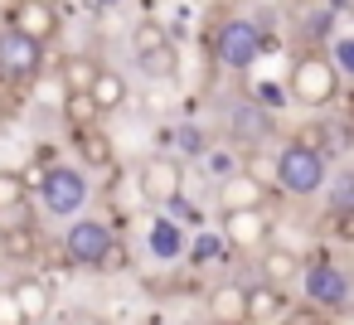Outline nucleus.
<instances>
[{"label": "nucleus", "instance_id": "obj_1", "mask_svg": "<svg viewBox=\"0 0 354 325\" xmlns=\"http://www.w3.org/2000/svg\"><path fill=\"white\" fill-rule=\"evenodd\" d=\"M277 185L286 194H296V199L320 194V185H325V151H315V146H306V141L291 136L277 151Z\"/></svg>", "mask_w": 354, "mask_h": 325}, {"label": "nucleus", "instance_id": "obj_2", "mask_svg": "<svg viewBox=\"0 0 354 325\" xmlns=\"http://www.w3.org/2000/svg\"><path fill=\"white\" fill-rule=\"evenodd\" d=\"M286 93L301 102V107H330L339 98V68L325 59V54H301L291 64V83Z\"/></svg>", "mask_w": 354, "mask_h": 325}, {"label": "nucleus", "instance_id": "obj_3", "mask_svg": "<svg viewBox=\"0 0 354 325\" xmlns=\"http://www.w3.org/2000/svg\"><path fill=\"white\" fill-rule=\"evenodd\" d=\"M262 49H272V44L262 39V30L252 20H223L218 35H214V59L223 68H233V73H248Z\"/></svg>", "mask_w": 354, "mask_h": 325}, {"label": "nucleus", "instance_id": "obj_4", "mask_svg": "<svg viewBox=\"0 0 354 325\" xmlns=\"http://www.w3.org/2000/svg\"><path fill=\"white\" fill-rule=\"evenodd\" d=\"M44 68V44L20 35V30H0V83H10V88H25L35 83Z\"/></svg>", "mask_w": 354, "mask_h": 325}, {"label": "nucleus", "instance_id": "obj_5", "mask_svg": "<svg viewBox=\"0 0 354 325\" xmlns=\"http://www.w3.org/2000/svg\"><path fill=\"white\" fill-rule=\"evenodd\" d=\"M39 204H44V214H54V219H73V214L88 204V180H83V170H73V165H49L44 180H39Z\"/></svg>", "mask_w": 354, "mask_h": 325}, {"label": "nucleus", "instance_id": "obj_6", "mask_svg": "<svg viewBox=\"0 0 354 325\" xmlns=\"http://www.w3.org/2000/svg\"><path fill=\"white\" fill-rule=\"evenodd\" d=\"M301 291H306V301L320 306V310H339V306H349V277H344L330 257L301 267Z\"/></svg>", "mask_w": 354, "mask_h": 325}, {"label": "nucleus", "instance_id": "obj_7", "mask_svg": "<svg viewBox=\"0 0 354 325\" xmlns=\"http://www.w3.org/2000/svg\"><path fill=\"white\" fill-rule=\"evenodd\" d=\"M112 243H117V238H112V228H107L102 219H73L68 233H64V257L78 262V267H97Z\"/></svg>", "mask_w": 354, "mask_h": 325}, {"label": "nucleus", "instance_id": "obj_8", "mask_svg": "<svg viewBox=\"0 0 354 325\" xmlns=\"http://www.w3.org/2000/svg\"><path fill=\"white\" fill-rule=\"evenodd\" d=\"M180 194H185V165H180L175 156H151V160L141 165V199L170 204V199H180Z\"/></svg>", "mask_w": 354, "mask_h": 325}, {"label": "nucleus", "instance_id": "obj_9", "mask_svg": "<svg viewBox=\"0 0 354 325\" xmlns=\"http://www.w3.org/2000/svg\"><path fill=\"white\" fill-rule=\"evenodd\" d=\"M272 131H277V122H272V112H267L257 98H238V102L228 107V136H233L238 146H262Z\"/></svg>", "mask_w": 354, "mask_h": 325}, {"label": "nucleus", "instance_id": "obj_10", "mask_svg": "<svg viewBox=\"0 0 354 325\" xmlns=\"http://www.w3.org/2000/svg\"><path fill=\"white\" fill-rule=\"evenodd\" d=\"M10 30L49 44L59 35V10H54V0H15L10 6Z\"/></svg>", "mask_w": 354, "mask_h": 325}, {"label": "nucleus", "instance_id": "obj_11", "mask_svg": "<svg viewBox=\"0 0 354 325\" xmlns=\"http://www.w3.org/2000/svg\"><path fill=\"white\" fill-rule=\"evenodd\" d=\"M272 233L267 209H223V243L233 248H257Z\"/></svg>", "mask_w": 354, "mask_h": 325}, {"label": "nucleus", "instance_id": "obj_12", "mask_svg": "<svg viewBox=\"0 0 354 325\" xmlns=\"http://www.w3.org/2000/svg\"><path fill=\"white\" fill-rule=\"evenodd\" d=\"M281 320H291L286 286H272V281L248 286V325H281Z\"/></svg>", "mask_w": 354, "mask_h": 325}, {"label": "nucleus", "instance_id": "obj_13", "mask_svg": "<svg viewBox=\"0 0 354 325\" xmlns=\"http://www.w3.org/2000/svg\"><path fill=\"white\" fill-rule=\"evenodd\" d=\"M218 204H223V209H267V185H262L252 170H233V175L218 185Z\"/></svg>", "mask_w": 354, "mask_h": 325}, {"label": "nucleus", "instance_id": "obj_14", "mask_svg": "<svg viewBox=\"0 0 354 325\" xmlns=\"http://www.w3.org/2000/svg\"><path fill=\"white\" fill-rule=\"evenodd\" d=\"M209 320H218V325H248V286L243 281H218L209 291Z\"/></svg>", "mask_w": 354, "mask_h": 325}, {"label": "nucleus", "instance_id": "obj_15", "mask_svg": "<svg viewBox=\"0 0 354 325\" xmlns=\"http://www.w3.org/2000/svg\"><path fill=\"white\" fill-rule=\"evenodd\" d=\"M146 243H151V257H160V262H180V257H185V248H189L185 228H180L170 214L151 223V238H146Z\"/></svg>", "mask_w": 354, "mask_h": 325}, {"label": "nucleus", "instance_id": "obj_16", "mask_svg": "<svg viewBox=\"0 0 354 325\" xmlns=\"http://www.w3.org/2000/svg\"><path fill=\"white\" fill-rule=\"evenodd\" d=\"M136 68H141L146 78H156V83H170V78L180 73V49H175V39H170V44H156V49H141V54H136Z\"/></svg>", "mask_w": 354, "mask_h": 325}, {"label": "nucleus", "instance_id": "obj_17", "mask_svg": "<svg viewBox=\"0 0 354 325\" xmlns=\"http://www.w3.org/2000/svg\"><path fill=\"white\" fill-rule=\"evenodd\" d=\"M257 272H262V281H272V286H291V281H301V257H296L291 248H267Z\"/></svg>", "mask_w": 354, "mask_h": 325}, {"label": "nucleus", "instance_id": "obj_18", "mask_svg": "<svg viewBox=\"0 0 354 325\" xmlns=\"http://www.w3.org/2000/svg\"><path fill=\"white\" fill-rule=\"evenodd\" d=\"M93 102H97V112H117L122 102H127V78L117 73V68H97V78H93Z\"/></svg>", "mask_w": 354, "mask_h": 325}, {"label": "nucleus", "instance_id": "obj_19", "mask_svg": "<svg viewBox=\"0 0 354 325\" xmlns=\"http://www.w3.org/2000/svg\"><path fill=\"white\" fill-rule=\"evenodd\" d=\"M73 146H78V156H83L88 165H97V170L112 165V141L97 131V122H93V127H78V131H73Z\"/></svg>", "mask_w": 354, "mask_h": 325}, {"label": "nucleus", "instance_id": "obj_20", "mask_svg": "<svg viewBox=\"0 0 354 325\" xmlns=\"http://www.w3.org/2000/svg\"><path fill=\"white\" fill-rule=\"evenodd\" d=\"M15 301H20V310L30 315V320H39V315H49V286L39 281V277H20L15 286Z\"/></svg>", "mask_w": 354, "mask_h": 325}, {"label": "nucleus", "instance_id": "obj_21", "mask_svg": "<svg viewBox=\"0 0 354 325\" xmlns=\"http://www.w3.org/2000/svg\"><path fill=\"white\" fill-rule=\"evenodd\" d=\"M97 68H102L97 59H88V54H68V59H64V88H68V93H88L93 78H97Z\"/></svg>", "mask_w": 354, "mask_h": 325}, {"label": "nucleus", "instance_id": "obj_22", "mask_svg": "<svg viewBox=\"0 0 354 325\" xmlns=\"http://www.w3.org/2000/svg\"><path fill=\"white\" fill-rule=\"evenodd\" d=\"M64 117H68V127L78 131V127H93L102 112H97L93 93H68V98H64Z\"/></svg>", "mask_w": 354, "mask_h": 325}, {"label": "nucleus", "instance_id": "obj_23", "mask_svg": "<svg viewBox=\"0 0 354 325\" xmlns=\"http://www.w3.org/2000/svg\"><path fill=\"white\" fill-rule=\"evenodd\" d=\"M0 252H6V257H35L39 252V233L35 228H20V233H0Z\"/></svg>", "mask_w": 354, "mask_h": 325}, {"label": "nucleus", "instance_id": "obj_24", "mask_svg": "<svg viewBox=\"0 0 354 325\" xmlns=\"http://www.w3.org/2000/svg\"><path fill=\"white\" fill-rule=\"evenodd\" d=\"M156 44H170V30H165L160 20H141V25L131 30V54H141V49H156Z\"/></svg>", "mask_w": 354, "mask_h": 325}, {"label": "nucleus", "instance_id": "obj_25", "mask_svg": "<svg viewBox=\"0 0 354 325\" xmlns=\"http://www.w3.org/2000/svg\"><path fill=\"white\" fill-rule=\"evenodd\" d=\"M330 214H344V219H354V170H344V175L330 185Z\"/></svg>", "mask_w": 354, "mask_h": 325}, {"label": "nucleus", "instance_id": "obj_26", "mask_svg": "<svg viewBox=\"0 0 354 325\" xmlns=\"http://www.w3.org/2000/svg\"><path fill=\"white\" fill-rule=\"evenodd\" d=\"M20 228H35V209H30V199H15V204L0 209V233H20Z\"/></svg>", "mask_w": 354, "mask_h": 325}, {"label": "nucleus", "instance_id": "obj_27", "mask_svg": "<svg viewBox=\"0 0 354 325\" xmlns=\"http://www.w3.org/2000/svg\"><path fill=\"white\" fill-rule=\"evenodd\" d=\"M15 199H30V180L20 170H0V209L15 204Z\"/></svg>", "mask_w": 354, "mask_h": 325}, {"label": "nucleus", "instance_id": "obj_28", "mask_svg": "<svg viewBox=\"0 0 354 325\" xmlns=\"http://www.w3.org/2000/svg\"><path fill=\"white\" fill-rule=\"evenodd\" d=\"M185 252H189L194 262H214V257L223 252V233H199V238H194Z\"/></svg>", "mask_w": 354, "mask_h": 325}, {"label": "nucleus", "instance_id": "obj_29", "mask_svg": "<svg viewBox=\"0 0 354 325\" xmlns=\"http://www.w3.org/2000/svg\"><path fill=\"white\" fill-rule=\"evenodd\" d=\"M330 64H335L344 78H354V35H339V39L330 44Z\"/></svg>", "mask_w": 354, "mask_h": 325}, {"label": "nucleus", "instance_id": "obj_30", "mask_svg": "<svg viewBox=\"0 0 354 325\" xmlns=\"http://www.w3.org/2000/svg\"><path fill=\"white\" fill-rule=\"evenodd\" d=\"M0 325H30V315L20 310V301H15V291H10V286L0 291Z\"/></svg>", "mask_w": 354, "mask_h": 325}, {"label": "nucleus", "instance_id": "obj_31", "mask_svg": "<svg viewBox=\"0 0 354 325\" xmlns=\"http://www.w3.org/2000/svg\"><path fill=\"white\" fill-rule=\"evenodd\" d=\"M204 170H214L218 180H228V175L238 170V160H233V151H209V156H204Z\"/></svg>", "mask_w": 354, "mask_h": 325}, {"label": "nucleus", "instance_id": "obj_32", "mask_svg": "<svg viewBox=\"0 0 354 325\" xmlns=\"http://www.w3.org/2000/svg\"><path fill=\"white\" fill-rule=\"evenodd\" d=\"M296 141H306V146H315V151H325V146H330V136H325L320 127H310V131H301Z\"/></svg>", "mask_w": 354, "mask_h": 325}, {"label": "nucleus", "instance_id": "obj_33", "mask_svg": "<svg viewBox=\"0 0 354 325\" xmlns=\"http://www.w3.org/2000/svg\"><path fill=\"white\" fill-rule=\"evenodd\" d=\"M97 267H107V272H112V267H127V252H122V243H112V248H107V257H102Z\"/></svg>", "mask_w": 354, "mask_h": 325}, {"label": "nucleus", "instance_id": "obj_34", "mask_svg": "<svg viewBox=\"0 0 354 325\" xmlns=\"http://www.w3.org/2000/svg\"><path fill=\"white\" fill-rule=\"evenodd\" d=\"M180 146H185V151H199V131L185 127V131H180Z\"/></svg>", "mask_w": 354, "mask_h": 325}, {"label": "nucleus", "instance_id": "obj_35", "mask_svg": "<svg viewBox=\"0 0 354 325\" xmlns=\"http://www.w3.org/2000/svg\"><path fill=\"white\" fill-rule=\"evenodd\" d=\"M97 6H117V0H97Z\"/></svg>", "mask_w": 354, "mask_h": 325}]
</instances>
